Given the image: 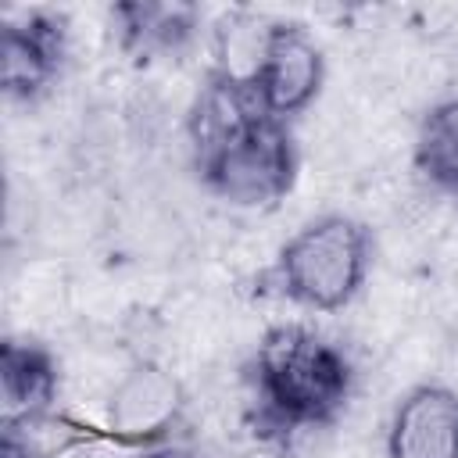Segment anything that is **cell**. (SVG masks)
<instances>
[{
	"instance_id": "obj_1",
	"label": "cell",
	"mask_w": 458,
	"mask_h": 458,
	"mask_svg": "<svg viewBox=\"0 0 458 458\" xmlns=\"http://www.w3.org/2000/svg\"><path fill=\"white\" fill-rule=\"evenodd\" d=\"M250 426L265 440H290L333 426L354 397V361L315 326L279 322L261 333L247 361Z\"/></svg>"
},
{
	"instance_id": "obj_2",
	"label": "cell",
	"mask_w": 458,
	"mask_h": 458,
	"mask_svg": "<svg viewBox=\"0 0 458 458\" xmlns=\"http://www.w3.org/2000/svg\"><path fill=\"white\" fill-rule=\"evenodd\" d=\"M376 261L372 229L347 215L326 211L301 222L272 254L261 283L301 311H344L369 283Z\"/></svg>"
},
{
	"instance_id": "obj_3",
	"label": "cell",
	"mask_w": 458,
	"mask_h": 458,
	"mask_svg": "<svg viewBox=\"0 0 458 458\" xmlns=\"http://www.w3.org/2000/svg\"><path fill=\"white\" fill-rule=\"evenodd\" d=\"M193 168L211 197L225 200L229 208L261 211V208H276L293 190L301 154L293 129L286 122L261 114L229 143L200 157Z\"/></svg>"
},
{
	"instance_id": "obj_4",
	"label": "cell",
	"mask_w": 458,
	"mask_h": 458,
	"mask_svg": "<svg viewBox=\"0 0 458 458\" xmlns=\"http://www.w3.org/2000/svg\"><path fill=\"white\" fill-rule=\"evenodd\" d=\"M186 419V390L175 372L154 358H136L111 383L104 401V429L136 451H154L175 440Z\"/></svg>"
},
{
	"instance_id": "obj_5",
	"label": "cell",
	"mask_w": 458,
	"mask_h": 458,
	"mask_svg": "<svg viewBox=\"0 0 458 458\" xmlns=\"http://www.w3.org/2000/svg\"><path fill=\"white\" fill-rule=\"evenodd\" d=\"M326 86V54L318 39L301 21L268 18L258 64L250 72V89L261 111L276 122L301 118Z\"/></svg>"
},
{
	"instance_id": "obj_6",
	"label": "cell",
	"mask_w": 458,
	"mask_h": 458,
	"mask_svg": "<svg viewBox=\"0 0 458 458\" xmlns=\"http://www.w3.org/2000/svg\"><path fill=\"white\" fill-rule=\"evenodd\" d=\"M68 18L61 11L32 7L4 21L0 36V89L11 104H39L64 75Z\"/></svg>"
},
{
	"instance_id": "obj_7",
	"label": "cell",
	"mask_w": 458,
	"mask_h": 458,
	"mask_svg": "<svg viewBox=\"0 0 458 458\" xmlns=\"http://www.w3.org/2000/svg\"><path fill=\"white\" fill-rule=\"evenodd\" d=\"M383 458H458V386L440 379L408 386L390 411Z\"/></svg>"
},
{
	"instance_id": "obj_8",
	"label": "cell",
	"mask_w": 458,
	"mask_h": 458,
	"mask_svg": "<svg viewBox=\"0 0 458 458\" xmlns=\"http://www.w3.org/2000/svg\"><path fill=\"white\" fill-rule=\"evenodd\" d=\"M61 397V361L57 354L29 336H7L0 344V422L4 429L29 433Z\"/></svg>"
},
{
	"instance_id": "obj_9",
	"label": "cell",
	"mask_w": 458,
	"mask_h": 458,
	"mask_svg": "<svg viewBox=\"0 0 458 458\" xmlns=\"http://www.w3.org/2000/svg\"><path fill=\"white\" fill-rule=\"evenodd\" d=\"M204 11L186 0H122L111 7L118 50L140 61H175L200 39Z\"/></svg>"
},
{
	"instance_id": "obj_10",
	"label": "cell",
	"mask_w": 458,
	"mask_h": 458,
	"mask_svg": "<svg viewBox=\"0 0 458 458\" xmlns=\"http://www.w3.org/2000/svg\"><path fill=\"white\" fill-rule=\"evenodd\" d=\"M261 114L265 111L247 79L208 68V75L186 111V140H190L193 165L200 157H208L211 150H218L222 143H229L236 132H243Z\"/></svg>"
},
{
	"instance_id": "obj_11",
	"label": "cell",
	"mask_w": 458,
	"mask_h": 458,
	"mask_svg": "<svg viewBox=\"0 0 458 458\" xmlns=\"http://www.w3.org/2000/svg\"><path fill=\"white\" fill-rule=\"evenodd\" d=\"M415 175L440 197L458 200V97H444L426 107L411 140Z\"/></svg>"
},
{
	"instance_id": "obj_12",
	"label": "cell",
	"mask_w": 458,
	"mask_h": 458,
	"mask_svg": "<svg viewBox=\"0 0 458 458\" xmlns=\"http://www.w3.org/2000/svg\"><path fill=\"white\" fill-rule=\"evenodd\" d=\"M0 458H39L29 444V433H14V429H4L0 433Z\"/></svg>"
},
{
	"instance_id": "obj_13",
	"label": "cell",
	"mask_w": 458,
	"mask_h": 458,
	"mask_svg": "<svg viewBox=\"0 0 458 458\" xmlns=\"http://www.w3.org/2000/svg\"><path fill=\"white\" fill-rule=\"evenodd\" d=\"M143 458H215V454H208V451H197V447H190V444H179V440H172V444H165V447H154V451H147Z\"/></svg>"
}]
</instances>
